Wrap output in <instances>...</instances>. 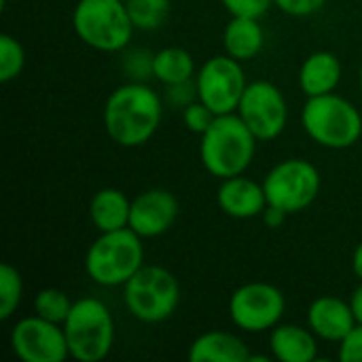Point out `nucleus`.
Masks as SVG:
<instances>
[{"label":"nucleus","instance_id":"23","mask_svg":"<svg viewBox=\"0 0 362 362\" xmlns=\"http://www.w3.org/2000/svg\"><path fill=\"white\" fill-rule=\"evenodd\" d=\"M23 297V280L11 263L0 265V320H8Z\"/></svg>","mask_w":362,"mask_h":362},{"label":"nucleus","instance_id":"10","mask_svg":"<svg viewBox=\"0 0 362 362\" xmlns=\"http://www.w3.org/2000/svg\"><path fill=\"white\" fill-rule=\"evenodd\" d=\"M246 74L242 62L231 55H214L204 62L195 74L197 100H202L216 115L235 112L246 89Z\"/></svg>","mask_w":362,"mask_h":362},{"label":"nucleus","instance_id":"29","mask_svg":"<svg viewBox=\"0 0 362 362\" xmlns=\"http://www.w3.org/2000/svg\"><path fill=\"white\" fill-rule=\"evenodd\" d=\"M327 0H274V6H278L282 13L291 17H310L322 11Z\"/></svg>","mask_w":362,"mask_h":362},{"label":"nucleus","instance_id":"21","mask_svg":"<svg viewBox=\"0 0 362 362\" xmlns=\"http://www.w3.org/2000/svg\"><path fill=\"white\" fill-rule=\"evenodd\" d=\"M151 74L165 87L182 85V83H189L197 74L195 59L182 47H165L153 55V72Z\"/></svg>","mask_w":362,"mask_h":362},{"label":"nucleus","instance_id":"14","mask_svg":"<svg viewBox=\"0 0 362 362\" xmlns=\"http://www.w3.org/2000/svg\"><path fill=\"white\" fill-rule=\"evenodd\" d=\"M216 204L227 216L248 221L263 214V210L267 208V195L263 182H255L252 178L240 174L221 180L216 191Z\"/></svg>","mask_w":362,"mask_h":362},{"label":"nucleus","instance_id":"25","mask_svg":"<svg viewBox=\"0 0 362 362\" xmlns=\"http://www.w3.org/2000/svg\"><path fill=\"white\" fill-rule=\"evenodd\" d=\"M25 66V51L23 45L11 36V34H0V81L11 83L15 81Z\"/></svg>","mask_w":362,"mask_h":362},{"label":"nucleus","instance_id":"16","mask_svg":"<svg viewBox=\"0 0 362 362\" xmlns=\"http://www.w3.org/2000/svg\"><path fill=\"white\" fill-rule=\"evenodd\" d=\"M341 62L331 51H316L301 64L299 87L308 98L333 93L341 83Z\"/></svg>","mask_w":362,"mask_h":362},{"label":"nucleus","instance_id":"3","mask_svg":"<svg viewBox=\"0 0 362 362\" xmlns=\"http://www.w3.org/2000/svg\"><path fill=\"white\" fill-rule=\"evenodd\" d=\"M301 125L318 146L331 151L350 148L362 136V115L358 108L335 91L308 98L301 112Z\"/></svg>","mask_w":362,"mask_h":362},{"label":"nucleus","instance_id":"33","mask_svg":"<svg viewBox=\"0 0 362 362\" xmlns=\"http://www.w3.org/2000/svg\"><path fill=\"white\" fill-rule=\"evenodd\" d=\"M358 85H361V89H362V68H361V72H358Z\"/></svg>","mask_w":362,"mask_h":362},{"label":"nucleus","instance_id":"18","mask_svg":"<svg viewBox=\"0 0 362 362\" xmlns=\"http://www.w3.org/2000/svg\"><path fill=\"white\" fill-rule=\"evenodd\" d=\"M191 362H248V346L233 333L208 331L199 335L189 348Z\"/></svg>","mask_w":362,"mask_h":362},{"label":"nucleus","instance_id":"17","mask_svg":"<svg viewBox=\"0 0 362 362\" xmlns=\"http://www.w3.org/2000/svg\"><path fill=\"white\" fill-rule=\"evenodd\" d=\"M269 348L280 362H312L318 356V341L312 329L299 325H278L272 331Z\"/></svg>","mask_w":362,"mask_h":362},{"label":"nucleus","instance_id":"26","mask_svg":"<svg viewBox=\"0 0 362 362\" xmlns=\"http://www.w3.org/2000/svg\"><path fill=\"white\" fill-rule=\"evenodd\" d=\"M216 117H218V115H216L212 108H208L202 100H193L191 104H187V106L182 108V121H185V125H187L193 134H197V136H202V134L214 123Z\"/></svg>","mask_w":362,"mask_h":362},{"label":"nucleus","instance_id":"20","mask_svg":"<svg viewBox=\"0 0 362 362\" xmlns=\"http://www.w3.org/2000/svg\"><path fill=\"white\" fill-rule=\"evenodd\" d=\"M129 210L132 199H127V195L121 189L106 187L91 197L89 218L100 233L117 231L129 227Z\"/></svg>","mask_w":362,"mask_h":362},{"label":"nucleus","instance_id":"13","mask_svg":"<svg viewBox=\"0 0 362 362\" xmlns=\"http://www.w3.org/2000/svg\"><path fill=\"white\" fill-rule=\"evenodd\" d=\"M178 199L168 189H148L132 199L129 229H134L142 240L159 238L172 229L178 216Z\"/></svg>","mask_w":362,"mask_h":362},{"label":"nucleus","instance_id":"19","mask_svg":"<svg viewBox=\"0 0 362 362\" xmlns=\"http://www.w3.org/2000/svg\"><path fill=\"white\" fill-rule=\"evenodd\" d=\"M265 45V32L259 19L252 17H231L223 32L225 53L238 62L255 59Z\"/></svg>","mask_w":362,"mask_h":362},{"label":"nucleus","instance_id":"8","mask_svg":"<svg viewBox=\"0 0 362 362\" xmlns=\"http://www.w3.org/2000/svg\"><path fill=\"white\" fill-rule=\"evenodd\" d=\"M322 187V176L318 168L301 157H291L274 165L265 180L263 189L267 204L284 210L286 214H297L308 210Z\"/></svg>","mask_w":362,"mask_h":362},{"label":"nucleus","instance_id":"27","mask_svg":"<svg viewBox=\"0 0 362 362\" xmlns=\"http://www.w3.org/2000/svg\"><path fill=\"white\" fill-rule=\"evenodd\" d=\"M231 17H252L261 19L274 6V0H221Z\"/></svg>","mask_w":362,"mask_h":362},{"label":"nucleus","instance_id":"2","mask_svg":"<svg viewBox=\"0 0 362 362\" xmlns=\"http://www.w3.org/2000/svg\"><path fill=\"white\" fill-rule=\"evenodd\" d=\"M257 142L238 112L218 115L202 134L199 157L206 172L218 180L240 176L250 168L257 155Z\"/></svg>","mask_w":362,"mask_h":362},{"label":"nucleus","instance_id":"31","mask_svg":"<svg viewBox=\"0 0 362 362\" xmlns=\"http://www.w3.org/2000/svg\"><path fill=\"white\" fill-rule=\"evenodd\" d=\"M350 305H352V312H354L356 322L362 325V280H361V284L354 288L352 297H350Z\"/></svg>","mask_w":362,"mask_h":362},{"label":"nucleus","instance_id":"9","mask_svg":"<svg viewBox=\"0 0 362 362\" xmlns=\"http://www.w3.org/2000/svg\"><path fill=\"white\" fill-rule=\"evenodd\" d=\"M227 312L238 329L263 333L280 325L286 312V297L269 282H248L231 293Z\"/></svg>","mask_w":362,"mask_h":362},{"label":"nucleus","instance_id":"4","mask_svg":"<svg viewBox=\"0 0 362 362\" xmlns=\"http://www.w3.org/2000/svg\"><path fill=\"white\" fill-rule=\"evenodd\" d=\"M144 265L142 238L125 227L100 233L85 255V272L100 286H123Z\"/></svg>","mask_w":362,"mask_h":362},{"label":"nucleus","instance_id":"24","mask_svg":"<svg viewBox=\"0 0 362 362\" xmlns=\"http://www.w3.org/2000/svg\"><path fill=\"white\" fill-rule=\"evenodd\" d=\"M72 305L74 301H70V297L59 288H42L34 297V314L57 325L66 322Z\"/></svg>","mask_w":362,"mask_h":362},{"label":"nucleus","instance_id":"22","mask_svg":"<svg viewBox=\"0 0 362 362\" xmlns=\"http://www.w3.org/2000/svg\"><path fill=\"white\" fill-rule=\"evenodd\" d=\"M127 13L136 30H157L170 17V0H125Z\"/></svg>","mask_w":362,"mask_h":362},{"label":"nucleus","instance_id":"5","mask_svg":"<svg viewBox=\"0 0 362 362\" xmlns=\"http://www.w3.org/2000/svg\"><path fill=\"white\" fill-rule=\"evenodd\" d=\"M72 28L87 47L102 53L123 51L136 30L123 0H78Z\"/></svg>","mask_w":362,"mask_h":362},{"label":"nucleus","instance_id":"30","mask_svg":"<svg viewBox=\"0 0 362 362\" xmlns=\"http://www.w3.org/2000/svg\"><path fill=\"white\" fill-rule=\"evenodd\" d=\"M286 212L284 210H280V208H276V206H269L267 204V208L263 210V214H261V218H263V223H265V227H269V229H278V227H282L284 225V221H286Z\"/></svg>","mask_w":362,"mask_h":362},{"label":"nucleus","instance_id":"32","mask_svg":"<svg viewBox=\"0 0 362 362\" xmlns=\"http://www.w3.org/2000/svg\"><path fill=\"white\" fill-rule=\"evenodd\" d=\"M352 269H354L356 278L362 280V240L358 242L356 250H354V257H352Z\"/></svg>","mask_w":362,"mask_h":362},{"label":"nucleus","instance_id":"7","mask_svg":"<svg viewBox=\"0 0 362 362\" xmlns=\"http://www.w3.org/2000/svg\"><path fill=\"white\" fill-rule=\"evenodd\" d=\"M64 333L70 358L78 362L104 361L115 346L112 314L95 297H83L74 301L64 322Z\"/></svg>","mask_w":362,"mask_h":362},{"label":"nucleus","instance_id":"15","mask_svg":"<svg viewBox=\"0 0 362 362\" xmlns=\"http://www.w3.org/2000/svg\"><path fill=\"white\" fill-rule=\"evenodd\" d=\"M356 325L358 322L354 318L350 301H344L339 297H318L312 301L308 310V327L314 331L318 339L325 341L339 344Z\"/></svg>","mask_w":362,"mask_h":362},{"label":"nucleus","instance_id":"1","mask_svg":"<svg viewBox=\"0 0 362 362\" xmlns=\"http://www.w3.org/2000/svg\"><path fill=\"white\" fill-rule=\"evenodd\" d=\"M102 119L106 134L115 144L136 148L157 134L163 119V102L153 87L127 83L106 98Z\"/></svg>","mask_w":362,"mask_h":362},{"label":"nucleus","instance_id":"11","mask_svg":"<svg viewBox=\"0 0 362 362\" xmlns=\"http://www.w3.org/2000/svg\"><path fill=\"white\" fill-rule=\"evenodd\" d=\"M259 142H272L286 129L288 104L284 93L269 81L248 83L235 110Z\"/></svg>","mask_w":362,"mask_h":362},{"label":"nucleus","instance_id":"6","mask_svg":"<svg viewBox=\"0 0 362 362\" xmlns=\"http://www.w3.org/2000/svg\"><path fill=\"white\" fill-rule=\"evenodd\" d=\"M123 303L136 320L157 325L174 316L180 303V284L170 269L142 265L123 284Z\"/></svg>","mask_w":362,"mask_h":362},{"label":"nucleus","instance_id":"12","mask_svg":"<svg viewBox=\"0 0 362 362\" xmlns=\"http://www.w3.org/2000/svg\"><path fill=\"white\" fill-rule=\"evenodd\" d=\"M13 354L23 362H64L70 356L64 325L40 316L21 318L8 335Z\"/></svg>","mask_w":362,"mask_h":362},{"label":"nucleus","instance_id":"28","mask_svg":"<svg viewBox=\"0 0 362 362\" xmlns=\"http://www.w3.org/2000/svg\"><path fill=\"white\" fill-rule=\"evenodd\" d=\"M337 358L341 362H362V325H356L339 341Z\"/></svg>","mask_w":362,"mask_h":362}]
</instances>
